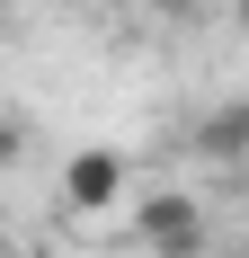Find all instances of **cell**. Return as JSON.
<instances>
[{"instance_id":"52a82bcc","label":"cell","mask_w":249,"mask_h":258,"mask_svg":"<svg viewBox=\"0 0 249 258\" xmlns=\"http://www.w3.org/2000/svg\"><path fill=\"white\" fill-rule=\"evenodd\" d=\"M231 27H240V36H249V0H231Z\"/></svg>"},{"instance_id":"ba28073f","label":"cell","mask_w":249,"mask_h":258,"mask_svg":"<svg viewBox=\"0 0 249 258\" xmlns=\"http://www.w3.org/2000/svg\"><path fill=\"white\" fill-rule=\"evenodd\" d=\"M0 258H9V232H0Z\"/></svg>"},{"instance_id":"3957f363","label":"cell","mask_w":249,"mask_h":258,"mask_svg":"<svg viewBox=\"0 0 249 258\" xmlns=\"http://www.w3.org/2000/svg\"><path fill=\"white\" fill-rule=\"evenodd\" d=\"M187 152H205L214 169H249V98L205 107L196 125H187Z\"/></svg>"},{"instance_id":"6da1fadb","label":"cell","mask_w":249,"mask_h":258,"mask_svg":"<svg viewBox=\"0 0 249 258\" xmlns=\"http://www.w3.org/2000/svg\"><path fill=\"white\" fill-rule=\"evenodd\" d=\"M53 205L72 214V223H107V214H125V205H134V160H125L116 143H80V152H63Z\"/></svg>"},{"instance_id":"8992f818","label":"cell","mask_w":249,"mask_h":258,"mask_svg":"<svg viewBox=\"0 0 249 258\" xmlns=\"http://www.w3.org/2000/svg\"><path fill=\"white\" fill-rule=\"evenodd\" d=\"M214 258H249V240H214Z\"/></svg>"},{"instance_id":"7a4b0ae2","label":"cell","mask_w":249,"mask_h":258,"mask_svg":"<svg viewBox=\"0 0 249 258\" xmlns=\"http://www.w3.org/2000/svg\"><path fill=\"white\" fill-rule=\"evenodd\" d=\"M134 240L151 258H214V214L187 187H143L134 196Z\"/></svg>"},{"instance_id":"5b68a950","label":"cell","mask_w":249,"mask_h":258,"mask_svg":"<svg viewBox=\"0 0 249 258\" xmlns=\"http://www.w3.org/2000/svg\"><path fill=\"white\" fill-rule=\"evenodd\" d=\"M18 152H27V125L9 116V107H0V169H18Z\"/></svg>"},{"instance_id":"277c9868","label":"cell","mask_w":249,"mask_h":258,"mask_svg":"<svg viewBox=\"0 0 249 258\" xmlns=\"http://www.w3.org/2000/svg\"><path fill=\"white\" fill-rule=\"evenodd\" d=\"M143 18H160V27H196L205 18V0H134Z\"/></svg>"}]
</instances>
